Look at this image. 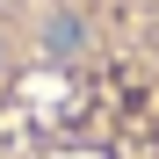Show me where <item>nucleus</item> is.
<instances>
[{
	"instance_id": "f257e3e1",
	"label": "nucleus",
	"mask_w": 159,
	"mask_h": 159,
	"mask_svg": "<svg viewBox=\"0 0 159 159\" xmlns=\"http://www.w3.org/2000/svg\"><path fill=\"white\" fill-rule=\"evenodd\" d=\"M15 109L29 159H159V0H36Z\"/></svg>"
},
{
	"instance_id": "f03ea898",
	"label": "nucleus",
	"mask_w": 159,
	"mask_h": 159,
	"mask_svg": "<svg viewBox=\"0 0 159 159\" xmlns=\"http://www.w3.org/2000/svg\"><path fill=\"white\" fill-rule=\"evenodd\" d=\"M0 72H7V36H0Z\"/></svg>"
}]
</instances>
